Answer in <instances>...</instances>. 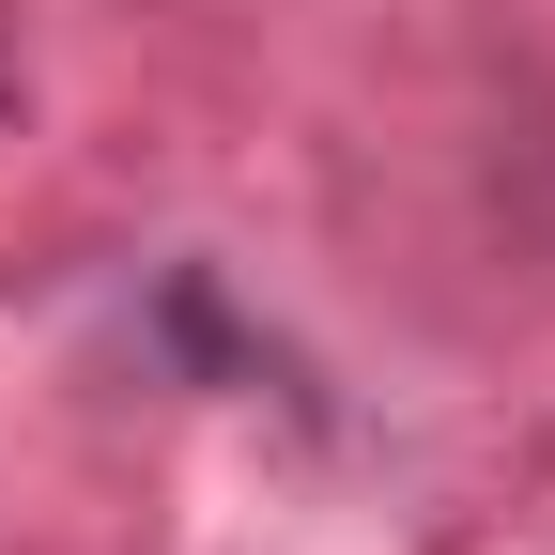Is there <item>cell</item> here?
Here are the masks:
<instances>
[{
  "instance_id": "6da1fadb",
  "label": "cell",
  "mask_w": 555,
  "mask_h": 555,
  "mask_svg": "<svg viewBox=\"0 0 555 555\" xmlns=\"http://www.w3.org/2000/svg\"><path fill=\"white\" fill-rule=\"evenodd\" d=\"M31 124V47H16V0H0V139Z\"/></svg>"
}]
</instances>
